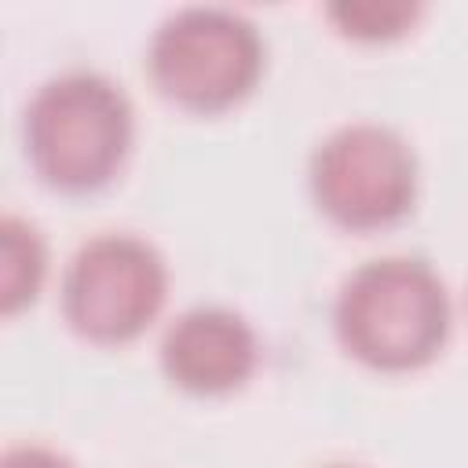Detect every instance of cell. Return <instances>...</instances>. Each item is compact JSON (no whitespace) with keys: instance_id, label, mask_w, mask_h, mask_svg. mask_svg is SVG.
I'll list each match as a JSON object with an SVG mask.
<instances>
[{"instance_id":"277c9868","label":"cell","mask_w":468,"mask_h":468,"mask_svg":"<svg viewBox=\"0 0 468 468\" xmlns=\"http://www.w3.org/2000/svg\"><path fill=\"white\" fill-rule=\"evenodd\" d=\"M420 168L413 146L388 124L355 121L329 132L307 165L314 208L347 234H377L417 205Z\"/></svg>"},{"instance_id":"5b68a950","label":"cell","mask_w":468,"mask_h":468,"mask_svg":"<svg viewBox=\"0 0 468 468\" xmlns=\"http://www.w3.org/2000/svg\"><path fill=\"white\" fill-rule=\"evenodd\" d=\"M168 300L161 252L135 234H95L66 263L58 307L73 336L95 347L139 340Z\"/></svg>"},{"instance_id":"ba28073f","label":"cell","mask_w":468,"mask_h":468,"mask_svg":"<svg viewBox=\"0 0 468 468\" xmlns=\"http://www.w3.org/2000/svg\"><path fill=\"white\" fill-rule=\"evenodd\" d=\"M420 4H333L325 18L336 26L340 37L358 44H384L406 37L420 22Z\"/></svg>"},{"instance_id":"9c48e42d","label":"cell","mask_w":468,"mask_h":468,"mask_svg":"<svg viewBox=\"0 0 468 468\" xmlns=\"http://www.w3.org/2000/svg\"><path fill=\"white\" fill-rule=\"evenodd\" d=\"M0 468H73L62 453L48 450V446H11L0 461Z\"/></svg>"},{"instance_id":"52a82bcc","label":"cell","mask_w":468,"mask_h":468,"mask_svg":"<svg viewBox=\"0 0 468 468\" xmlns=\"http://www.w3.org/2000/svg\"><path fill=\"white\" fill-rule=\"evenodd\" d=\"M48 274V249L33 223L18 216L0 219V314L15 318L40 296Z\"/></svg>"},{"instance_id":"7a4b0ae2","label":"cell","mask_w":468,"mask_h":468,"mask_svg":"<svg viewBox=\"0 0 468 468\" xmlns=\"http://www.w3.org/2000/svg\"><path fill=\"white\" fill-rule=\"evenodd\" d=\"M453 311L442 278L413 256L355 267L333 303V333L347 358L373 373H417L450 340Z\"/></svg>"},{"instance_id":"8992f818","label":"cell","mask_w":468,"mask_h":468,"mask_svg":"<svg viewBox=\"0 0 468 468\" xmlns=\"http://www.w3.org/2000/svg\"><path fill=\"white\" fill-rule=\"evenodd\" d=\"M161 373L194 399H223L241 391L260 366L256 329L230 307H190L161 336Z\"/></svg>"},{"instance_id":"3957f363","label":"cell","mask_w":468,"mask_h":468,"mask_svg":"<svg viewBox=\"0 0 468 468\" xmlns=\"http://www.w3.org/2000/svg\"><path fill=\"white\" fill-rule=\"evenodd\" d=\"M263 40L230 7H179L150 37L146 77L183 113L216 117L241 106L263 77Z\"/></svg>"},{"instance_id":"6da1fadb","label":"cell","mask_w":468,"mask_h":468,"mask_svg":"<svg viewBox=\"0 0 468 468\" xmlns=\"http://www.w3.org/2000/svg\"><path fill=\"white\" fill-rule=\"evenodd\" d=\"M135 139V113L121 84L69 69L37 88L22 113V154L33 176L66 197L106 190Z\"/></svg>"},{"instance_id":"30bf717a","label":"cell","mask_w":468,"mask_h":468,"mask_svg":"<svg viewBox=\"0 0 468 468\" xmlns=\"http://www.w3.org/2000/svg\"><path fill=\"white\" fill-rule=\"evenodd\" d=\"M329 468H355V464H329Z\"/></svg>"}]
</instances>
